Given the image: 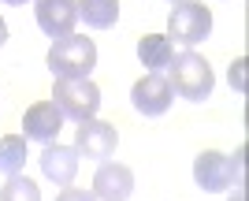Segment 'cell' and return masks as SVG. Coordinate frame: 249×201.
Returning a JSON list of instances; mask_svg holds the SVG:
<instances>
[{
  "mask_svg": "<svg viewBox=\"0 0 249 201\" xmlns=\"http://www.w3.org/2000/svg\"><path fill=\"white\" fill-rule=\"evenodd\" d=\"M167 82H171V93H178L182 101H205L208 93H212V86H216V78H212V67H208V60L201 53H194V49H186V53H178L171 64H167Z\"/></svg>",
  "mask_w": 249,
  "mask_h": 201,
  "instance_id": "6da1fadb",
  "label": "cell"
},
{
  "mask_svg": "<svg viewBox=\"0 0 249 201\" xmlns=\"http://www.w3.org/2000/svg\"><path fill=\"white\" fill-rule=\"evenodd\" d=\"M138 60L145 64V71H167V64L175 60V45L167 41V34H145L138 41Z\"/></svg>",
  "mask_w": 249,
  "mask_h": 201,
  "instance_id": "7c38bea8",
  "label": "cell"
},
{
  "mask_svg": "<svg viewBox=\"0 0 249 201\" xmlns=\"http://www.w3.org/2000/svg\"><path fill=\"white\" fill-rule=\"evenodd\" d=\"M4 4H11V8H22V4H26V0H4Z\"/></svg>",
  "mask_w": 249,
  "mask_h": 201,
  "instance_id": "ffe728a7",
  "label": "cell"
},
{
  "mask_svg": "<svg viewBox=\"0 0 249 201\" xmlns=\"http://www.w3.org/2000/svg\"><path fill=\"white\" fill-rule=\"evenodd\" d=\"M246 67H249L246 56H238V60L231 64V86H234L238 93H246Z\"/></svg>",
  "mask_w": 249,
  "mask_h": 201,
  "instance_id": "e0dca14e",
  "label": "cell"
},
{
  "mask_svg": "<svg viewBox=\"0 0 249 201\" xmlns=\"http://www.w3.org/2000/svg\"><path fill=\"white\" fill-rule=\"evenodd\" d=\"M242 160H246V146H238V149H234V157H227V168H231V183H234L238 190H242V183H246V164H242Z\"/></svg>",
  "mask_w": 249,
  "mask_h": 201,
  "instance_id": "2e32d148",
  "label": "cell"
},
{
  "mask_svg": "<svg viewBox=\"0 0 249 201\" xmlns=\"http://www.w3.org/2000/svg\"><path fill=\"white\" fill-rule=\"evenodd\" d=\"M41 171H45V179H52L56 186H71L74 175H78V149L49 142L41 153Z\"/></svg>",
  "mask_w": 249,
  "mask_h": 201,
  "instance_id": "30bf717a",
  "label": "cell"
},
{
  "mask_svg": "<svg viewBox=\"0 0 249 201\" xmlns=\"http://www.w3.org/2000/svg\"><path fill=\"white\" fill-rule=\"evenodd\" d=\"M63 130V112L52 101H37V105L26 108V116H22V138L26 142H56V134Z\"/></svg>",
  "mask_w": 249,
  "mask_h": 201,
  "instance_id": "ba28073f",
  "label": "cell"
},
{
  "mask_svg": "<svg viewBox=\"0 0 249 201\" xmlns=\"http://www.w3.org/2000/svg\"><path fill=\"white\" fill-rule=\"evenodd\" d=\"M4 41H8V22L0 19V49H4Z\"/></svg>",
  "mask_w": 249,
  "mask_h": 201,
  "instance_id": "d6986e66",
  "label": "cell"
},
{
  "mask_svg": "<svg viewBox=\"0 0 249 201\" xmlns=\"http://www.w3.org/2000/svg\"><path fill=\"white\" fill-rule=\"evenodd\" d=\"M171 4H182V0H171Z\"/></svg>",
  "mask_w": 249,
  "mask_h": 201,
  "instance_id": "7402d4cb",
  "label": "cell"
},
{
  "mask_svg": "<svg viewBox=\"0 0 249 201\" xmlns=\"http://www.w3.org/2000/svg\"><path fill=\"white\" fill-rule=\"evenodd\" d=\"M212 34V11L197 0H182V4H171V15H167V41H178L194 49Z\"/></svg>",
  "mask_w": 249,
  "mask_h": 201,
  "instance_id": "277c9868",
  "label": "cell"
},
{
  "mask_svg": "<svg viewBox=\"0 0 249 201\" xmlns=\"http://www.w3.org/2000/svg\"><path fill=\"white\" fill-rule=\"evenodd\" d=\"M52 105L63 112V119L86 123V119H97V108H101V90H97L93 78H56Z\"/></svg>",
  "mask_w": 249,
  "mask_h": 201,
  "instance_id": "3957f363",
  "label": "cell"
},
{
  "mask_svg": "<svg viewBox=\"0 0 249 201\" xmlns=\"http://www.w3.org/2000/svg\"><path fill=\"white\" fill-rule=\"evenodd\" d=\"M22 168H26V138L22 134L0 138V171L4 175H19Z\"/></svg>",
  "mask_w": 249,
  "mask_h": 201,
  "instance_id": "5bb4252c",
  "label": "cell"
},
{
  "mask_svg": "<svg viewBox=\"0 0 249 201\" xmlns=\"http://www.w3.org/2000/svg\"><path fill=\"white\" fill-rule=\"evenodd\" d=\"M171 101H175L171 82L156 71L145 74V78H138L134 90H130V105H134V112H142V116H164L167 108H171Z\"/></svg>",
  "mask_w": 249,
  "mask_h": 201,
  "instance_id": "8992f818",
  "label": "cell"
},
{
  "mask_svg": "<svg viewBox=\"0 0 249 201\" xmlns=\"http://www.w3.org/2000/svg\"><path fill=\"white\" fill-rule=\"evenodd\" d=\"M194 183H197L205 194L227 190V186H231L227 157H223V153H216V149H205V153H197V160H194Z\"/></svg>",
  "mask_w": 249,
  "mask_h": 201,
  "instance_id": "8fae6325",
  "label": "cell"
},
{
  "mask_svg": "<svg viewBox=\"0 0 249 201\" xmlns=\"http://www.w3.org/2000/svg\"><path fill=\"white\" fill-rule=\"evenodd\" d=\"M93 67H97V45L86 34H71V37L52 41V49H49L52 78H89Z\"/></svg>",
  "mask_w": 249,
  "mask_h": 201,
  "instance_id": "7a4b0ae2",
  "label": "cell"
},
{
  "mask_svg": "<svg viewBox=\"0 0 249 201\" xmlns=\"http://www.w3.org/2000/svg\"><path fill=\"white\" fill-rule=\"evenodd\" d=\"M115 146H119V130L104 119H86L74 130V149L86 160H108L115 153Z\"/></svg>",
  "mask_w": 249,
  "mask_h": 201,
  "instance_id": "5b68a950",
  "label": "cell"
},
{
  "mask_svg": "<svg viewBox=\"0 0 249 201\" xmlns=\"http://www.w3.org/2000/svg\"><path fill=\"white\" fill-rule=\"evenodd\" d=\"M78 4V19L93 30H108L119 22V0H74Z\"/></svg>",
  "mask_w": 249,
  "mask_h": 201,
  "instance_id": "4fadbf2b",
  "label": "cell"
},
{
  "mask_svg": "<svg viewBox=\"0 0 249 201\" xmlns=\"http://www.w3.org/2000/svg\"><path fill=\"white\" fill-rule=\"evenodd\" d=\"M34 15H37V26L49 34L52 41H60V37L74 34L78 4L74 0H34Z\"/></svg>",
  "mask_w": 249,
  "mask_h": 201,
  "instance_id": "52a82bcc",
  "label": "cell"
},
{
  "mask_svg": "<svg viewBox=\"0 0 249 201\" xmlns=\"http://www.w3.org/2000/svg\"><path fill=\"white\" fill-rule=\"evenodd\" d=\"M134 190V171L115 160H101V168L93 175V198L97 201H126Z\"/></svg>",
  "mask_w": 249,
  "mask_h": 201,
  "instance_id": "9c48e42d",
  "label": "cell"
},
{
  "mask_svg": "<svg viewBox=\"0 0 249 201\" xmlns=\"http://www.w3.org/2000/svg\"><path fill=\"white\" fill-rule=\"evenodd\" d=\"M56 201H97L93 198V190H78V186H63L60 190V198Z\"/></svg>",
  "mask_w": 249,
  "mask_h": 201,
  "instance_id": "ac0fdd59",
  "label": "cell"
},
{
  "mask_svg": "<svg viewBox=\"0 0 249 201\" xmlns=\"http://www.w3.org/2000/svg\"><path fill=\"white\" fill-rule=\"evenodd\" d=\"M0 201H41V190H37V183L26 179V175H8L4 183V190H0Z\"/></svg>",
  "mask_w": 249,
  "mask_h": 201,
  "instance_id": "9a60e30c",
  "label": "cell"
},
{
  "mask_svg": "<svg viewBox=\"0 0 249 201\" xmlns=\"http://www.w3.org/2000/svg\"><path fill=\"white\" fill-rule=\"evenodd\" d=\"M231 201H246V194H242V190H234V198H231Z\"/></svg>",
  "mask_w": 249,
  "mask_h": 201,
  "instance_id": "44dd1931",
  "label": "cell"
}]
</instances>
